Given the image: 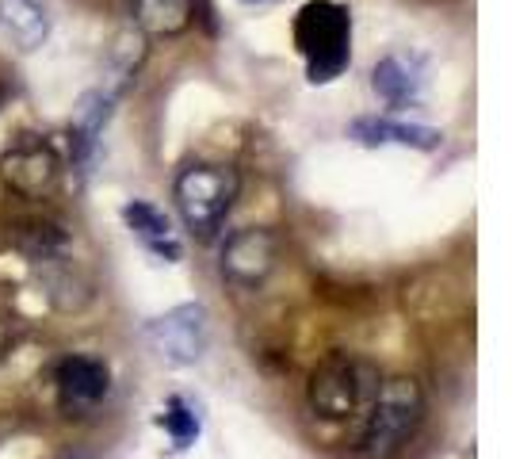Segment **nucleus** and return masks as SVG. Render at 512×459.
Returning <instances> with one entry per match:
<instances>
[{
	"mask_svg": "<svg viewBox=\"0 0 512 459\" xmlns=\"http://www.w3.org/2000/svg\"><path fill=\"white\" fill-rule=\"evenodd\" d=\"M279 264V241L272 230L264 226H249V230H237L222 245V257H218V272L222 280L237 291H256V287L268 284V276L276 272Z\"/></svg>",
	"mask_w": 512,
	"mask_h": 459,
	"instance_id": "39448f33",
	"label": "nucleus"
},
{
	"mask_svg": "<svg viewBox=\"0 0 512 459\" xmlns=\"http://www.w3.org/2000/svg\"><path fill=\"white\" fill-rule=\"evenodd\" d=\"M352 138L363 146H413V150H436L440 146V131L432 127H413V123H394V119H379V115H367L352 123Z\"/></svg>",
	"mask_w": 512,
	"mask_h": 459,
	"instance_id": "f8f14e48",
	"label": "nucleus"
},
{
	"mask_svg": "<svg viewBox=\"0 0 512 459\" xmlns=\"http://www.w3.org/2000/svg\"><path fill=\"white\" fill-rule=\"evenodd\" d=\"M161 425H165V433L172 437L176 448H192L195 440H199V414L184 398H169V406L161 414Z\"/></svg>",
	"mask_w": 512,
	"mask_h": 459,
	"instance_id": "dca6fc26",
	"label": "nucleus"
},
{
	"mask_svg": "<svg viewBox=\"0 0 512 459\" xmlns=\"http://www.w3.org/2000/svg\"><path fill=\"white\" fill-rule=\"evenodd\" d=\"M379 383H383V372L371 360L352 356V352H333L310 372L306 406L318 421L341 425V421L367 414L371 398L379 394Z\"/></svg>",
	"mask_w": 512,
	"mask_h": 459,
	"instance_id": "f03ea898",
	"label": "nucleus"
},
{
	"mask_svg": "<svg viewBox=\"0 0 512 459\" xmlns=\"http://www.w3.org/2000/svg\"><path fill=\"white\" fill-rule=\"evenodd\" d=\"M4 100H8V92H4V88H0V108H4Z\"/></svg>",
	"mask_w": 512,
	"mask_h": 459,
	"instance_id": "f3484780",
	"label": "nucleus"
},
{
	"mask_svg": "<svg viewBox=\"0 0 512 459\" xmlns=\"http://www.w3.org/2000/svg\"><path fill=\"white\" fill-rule=\"evenodd\" d=\"M0 27L20 50H39L50 35V20L35 0H0Z\"/></svg>",
	"mask_w": 512,
	"mask_h": 459,
	"instance_id": "ddd939ff",
	"label": "nucleus"
},
{
	"mask_svg": "<svg viewBox=\"0 0 512 459\" xmlns=\"http://www.w3.org/2000/svg\"><path fill=\"white\" fill-rule=\"evenodd\" d=\"M54 383H58V398H62L65 410L81 414V410H92L107 398L111 372L96 356H65L54 368Z\"/></svg>",
	"mask_w": 512,
	"mask_h": 459,
	"instance_id": "6e6552de",
	"label": "nucleus"
},
{
	"mask_svg": "<svg viewBox=\"0 0 512 459\" xmlns=\"http://www.w3.org/2000/svg\"><path fill=\"white\" fill-rule=\"evenodd\" d=\"M375 92L383 96L390 108H406V104H417L421 96V81L413 77V69L402 62V58H386L375 66V77H371Z\"/></svg>",
	"mask_w": 512,
	"mask_h": 459,
	"instance_id": "4468645a",
	"label": "nucleus"
},
{
	"mask_svg": "<svg viewBox=\"0 0 512 459\" xmlns=\"http://www.w3.org/2000/svg\"><path fill=\"white\" fill-rule=\"evenodd\" d=\"M0 180L23 199L54 196L62 180V153L46 142H16L0 157Z\"/></svg>",
	"mask_w": 512,
	"mask_h": 459,
	"instance_id": "423d86ee",
	"label": "nucleus"
},
{
	"mask_svg": "<svg viewBox=\"0 0 512 459\" xmlns=\"http://www.w3.org/2000/svg\"><path fill=\"white\" fill-rule=\"evenodd\" d=\"M130 20L150 39H172L192 23L195 0H127Z\"/></svg>",
	"mask_w": 512,
	"mask_h": 459,
	"instance_id": "9b49d317",
	"label": "nucleus"
},
{
	"mask_svg": "<svg viewBox=\"0 0 512 459\" xmlns=\"http://www.w3.org/2000/svg\"><path fill=\"white\" fill-rule=\"evenodd\" d=\"M16 249L31 261H58L69 249V234L54 222H27L16 230Z\"/></svg>",
	"mask_w": 512,
	"mask_h": 459,
	"instance_id": "2eb2a0df",
	"label": "nucleus"
},
{
	"mask_svg": "<svg viewBox=\"0 0 512 459\" xmlns=\"http://www.w3.org/2000/svg\"><path fill=\"white\" fill-rule=\"evenodd\" d=\"M150 341L169 364H195L207 349V310L199 303H184L150 322Z\"/></svg>",
	"mask_w": 512,
	"mask_h": 459,
	"instance_id": "0eeeda50",
	"label": "nucleus"
},
{
	"mask_svg": "<svg viewBox=\"0 0 512 459\" xmlns=\"http://www.w3.org/2000/svg\"><path fill=\"white\" fill-rule=\"evenodd\" d=\"M237 188H241V180H237L234 169L211 165V161H192L176 173L172 199H176V211H180V219L195 238L211 241L222 230L230 207H234Z\"/></svg>",
	"mask_w": 512,
	"mask_h": 459,
	"instance_id": "7ed1b4c3",
	"label": "nucleus"
},
{
	"mask_svg": "<svg viewBox=\"0 0 512 459\" xmlns=\"http://www.w3.org/2000/svg\"><path fill=\"white\" fill-rule=\"evenodd\" d=\"M111 100L115 96H107V92H88L77 104V115L69 123V157H73L77 169H85L96 146H100V134H104V123L111 115Z\"/></svg>",
	"mask_w": 512,
	"mask_h": 459,
	"instance_id": "9d476101",
	"label": "nucleus"
},
{
	"mask_svg": "<svg viewBox=\"0 0 512 459\" xmlns=\"http://www.w3.org/2000/svg\"><path fill=\"white\" fill-rule=\"evenodd\" d=\"M123 222H127L130 234L142 241L153 257H161V261H169V264L180 261L184 249H180L176 230H172L169 215H165L161 207H153L146 199H130L127 207H123Z\"/></svg>",
	"mask_w": 512,
	"mask_h": 459,
	"instance_id": "1a4fd4ad",
	"label": "nucleus"
},
{
	"mask_svg": "<svg viewBox=\"0 0 512 459\" xmlns=\"http://www.w3.org/2000/svg\"><path fill=\"white\" fill-rule=\"evenodd\" d=\"M348 39H352V23L348 12L333 0H310L295 20V43H299L310 81L325 85L333 77H341L348 66Z\"/></svg>",
	"mask_w": 512,
	"mask_h": 459,
	"instance_id": "20e7f679",
	"label": "nucleus"
},
{
	"mask_svg": "<svg viewBox=\"0 0 512 459\" xmlns=\"http://www.w3.org/2000/svg\"><path fill=\"white\" fill-rule=\"evenodd\" d=\"M425 421V391L417 379L394 375L379 383V394L371 398L363 429L356 437V456L360 459H398L417 437Z\"/></svg>",
	"mask_w": 512,
	"mask_h": 459,
	"instance_id": "f257e3e1",
	"label": "nucleus"
}]
</instances>
